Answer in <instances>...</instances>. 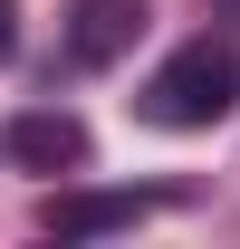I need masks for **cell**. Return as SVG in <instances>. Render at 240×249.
Segmentation results:
<instances>
[{"label":"cell","instance_id":"cell-1","mask_svg":"<svg viewBox=\"0 0 240 249\" xmlns=\"http://www.w3.org/2000/svg\"><path fill=\"white\" fill-rule=\"evenodd\" d=\"M231 106H240V58H231V38H211V29L182 38L173 58L135 87V115H144L154 134H211Z\"/></svg>","mask_w":240,"mask_h":249},{"label":"cell","instance_id":"cell-2","mask_svg":"<svg viewBox=\"0 0 240 249\" xmlns=\"http://www.w3.org/2000/svg\"><path fill=\"white\" fill-rule=\"evenodd\" d=\"M154 211H182V182H135V192H48L39 230L48 240H96V230H135Z\"/></svg>","mask_w":240,"mask_h":249},{"label":"cell","instance_id":"cell-3","mask_svg":"<svg viewBox=\"0 0 240 249\" xmlns=\"http://www.w3.org/2000/svg\"><path fill=\"white\" fill-rule=\"evenodd\" d=\"M144 38V0H67L58 19V77H106Z\"/></svg>","mask_w":240,"mask_h":249},{"label":"cell","instance_id":"cell-4","mask_svg":"<svg viewBox=\"0 0 240 249\" xmlns=\"http://www.w3.org/2000/svg\"><path fill=\"white\" fill-rule=\"evenodd\" d=\"M0 154L29 163V173H77L87 163V124L67 115V106H20V115L0 124Z\"/></svg>","mask_w":240,"mask_h":249},{"label":"cell","instance_id":"cell-5","mask_svg":"<svg viewBox=\"0 0 240 249\" xmlns=\"http://www.w3.org/2000/svg\"><path fill=\"white\" fill-rule=\"evenodd\" d=\"M20 58V0H0V67Z\"/></svg>","mask_w":240,"mask_h":249},{"label":"cell","instance_id":"cell-6","mask_svg":"<svg viewBox=\"0 0 240 249\" xmlns=\"http://www.w3.org/2000/svg\"><path fill=\"white\" fill-rule=\"evenodd\" d=\"M211 10H221V19H240V0H211Z\"/></svg>","mask_w":240,"mask_h":249}]
</instances>
